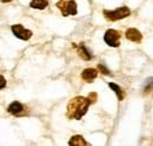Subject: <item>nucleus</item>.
I'll return each instance as SVG.
<instances>
[{"mask_svg": "<svg viewBox=\"0 0 153 146\" xmlns=\"http://www.w3.org/2000/svg\"><path fill=\"white\" fill-rule=\"evenodd\" d=\"M91 105V101L88 98L85 97H74L72 98L67 104V112L66 117L68 119H76L80 120L87 112V110Z\"/></svg>", "mask_w": 153, "mask_h": 146, "instance_id": "1", "label": "nucleus"}, {"mask_svg": "<svg viewBox=\"0 0 153 146\" xmlns=\"http://www.w3.org/2000/svg\"><path fill=\"white\" fill-rule=\"evenodd\" d=\"M102 14H104L105 18L107 20H110V21H118V20L127 18L131 14V11H130V8L127 6H121V7L115 8L113 11L104 10Z\"/></svg>", "mask_w": 153, "mask_h": 146, "instance_id": "2", "label": "nucleus"}, {"mask_svg": "<svg viewBox=\"0 0 153 146\" xmlns=\"http://www.w3.org/2000/svg\"><path fill=\"white\" fill-rule=\"evenodd\" d=\"M57 7L61 11L64 17H68V16H76L78 13V8H76V2L74 0H60L57 2Z\"/></svg>", "mask_w": 153, "mask_h": 146, "instance_id": "3", "label": "nucleus"}, {"mask_svg": "<svg viewBox=\"0 0 153 146\" xmlns=\"http://www.w3.org/2000/svg\"><path fill=\"white\" fill-rule=\"evenodd\" d=\"M120 32H118L117 30L113 28H110L105 32V36H104V41L111 46V47H119L120 45Z\"/></svg>", "mask_w": 153, "mask_h": 146, "instance_id": "4", "label": "nucleus"}, {"mask_svg": "<svg viewBox=\"0 0 153 146\" xmlns=\"http://www.w3.org/2000/svg\"><path fill=\"white\" fill-rule=\"evenodd\" d=\"M11 30L13 32V34L17 36L18 39H21V40H30L32 36H33V32L31 30H27L21 24H16V25H12L11 26Z\"/></svg>", "mask_w": 153, "mask_h": 146, "instance_id": "5", "label": "nucleus"}, {"mask_svg": "<svg viewBox=\"0 0 153 146\" xmlns=\"http://www.w3.org/2000/svg\"><path fill=\"white\" fill-rule=\"evenodd\" d=\"M125 36L127 40H131L133 42H140L143 40V34L137 28H128L125 33Z\"/></svg>", "mask_w": 153, "mask_h": 146, "instance_id": "6", "label": "nucleus"}, {"mask_svg": "<svg viewBox=\"0 0 153 146\" xmlns=\"http://www.w3.org/2000/svg\"><path fill=\"white\" fill-rule=\"evenodd\" d=\"M73 46L76 47V52H78V54H79V57H80L81 59L88 61V60H91V59L93 58V55L91 54V52L87 50V47H86L84 44H80L79 46H76V45H73Z\"/></svg>", "mask_w": 153, "mask_h": 146, "instance_id": "7", "label": "nucleus"}, {"mask_svg": "<svg viewBox=\"0 0 153 146\" xmlns=\"http://www.w3.org/2000/svg\"><path fill=\"white\" fill-rule=\"evenodd\" d=\"M98 75L96 69H85L81 73V78L87 81V83H92V80H94Z\"/></svg>", "mask_w": 153, "mask_h": 146, "instance_id": "8", "label": "nucleus"}, {"mask_svg": "<svg viewBox=\"0 0 153 146\" xmlns=\"http://www.w3.org/2000/svg\"><path fill=\"white\" fill-rule=\"evenodd\" d=\"M24 110H25L24 105H22L21 103H19V101H13V103H11V104L8 105V107H7V111H8L11 114H20Z\"/></svg>", "mask_w": 153, "mask_h": 146, "instance_id": "9", "label": "nucleus"}, {"mask_svg": "<svg viewBox=\"0 0 153 146\" xmlns=\"http://www.w3.org/2000/svg\"><path fill=\"white\" fill-rule=\"evenodd\" d=\"M68 145H73V146H86L87 145V142L84 139L82 136H73L70 142H68Z\"/></svg>", "mask_w": 153, "mask_h": 146, "instance_id": "10", "label": "nucleus"}, {"mask_svg": "<svg viewBox=\"0 0 153 146\" xmlns=\"http://www.w3.org/2000/svg\"><path fill=\"white\" fill-rule=\"evenodd\" d=\"M30 6L36 10H45L48 6V1L47 0H32L30 2Z\"/></svg>", "mask_w": 153, "mask_h": 146, "instance_id": "11", "label": "nucleus"}, {"mask_svg": "<svg viewBox=\"0 0 153 146\" xmlns=\"http://www.w3.org/2000/svg\"><path fill=\"white\" fill-rule=\"evenodd\" d=\"M108 86H110V89L117 94V97H118L119 100H123V99H124V97H125V92L123 91V89H121L119 85H117V84H114V83H108Z\"/></svg>", "mask_w": 153, "mask_h": 146, "instance_id": "12", "label": "nucleus"}, {"mask_svg": "<svg viewBox=\"0 0 153 146\" xmlns=\"http://www.w3.org/2000/svg\"><path fill=\"white\" fill-rule=\"evenodd\" d=\"M143 91H144V93H149V92L153 91V77L145 80L144 86H143Z\"/></svg>", "mask_w": 153, "mask_h": 146, "instance_id": "13", "label": "nucleus"}, {"mask_svg": "<svg viewBox=\"0 0 153 146\" xmlns=\"http://www.w3.org/2000/svg\"><path fill=\"white\" fill-rule=\"evenodd\" d=\"M98 70L102 73V74H105V75H111L110 70H108L104 64H98Z\"/></svg>", "mask_w": 153, "mask_h": 146, "instance_id": "14", "label": "nucleus"}, {"mask_svg": "<svg viewBox=\"0 0 153 146\" xmlns=\"http://www.w3.org/2000/svg\"><path fill=\"white\" fill-rule=\"evenodd\" d=\"M88 99H90V101H91V104H94L97 101V98H98V94H97L96 92H91L90 94H88V97H87Z\"/></svg>", "mask_w": 153, "mask_h": 146, "instance_id": "15", "label": "nucleus"}, {"mask_svg": "<svg viewBox=\"0 0 153 146\" xmlns=\"http://www.w3.org/2000/svg\"><path fill=\"white\" fill-rule=\"evenodd\" d=\"M0 81H1V84H0V90H2V89H5V86H6V80H5L4 75H0Z\"/></svg>", "mask_w": 153, "mask_h": 146, "instance_id": "16", "label": "nucleus"}, {"mask_svg": "<svg viewBox=\"0 0 153 146\" xmlns=\"http://www.w3.org/2000/svg\"><path fill=\"white\" fill-rule=\"evenodd\" d=\"M1 1H2V2H11L12 0H1Z\"/></svg>", "mask_w": 153, "mask_h": 146, "instance_id": "17", "label": "nucleus"}]
</instances>
